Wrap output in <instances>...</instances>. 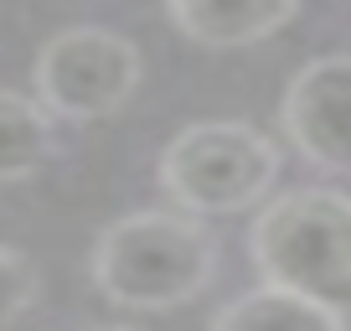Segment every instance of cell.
<instances>
[{
  "label": "cell",
  "mask_w": 351,
  "mask_h": 331,
  "mask_svg": "<svg viewBox=\"0 0 351 331\" xmlns=\"http://www.w3.org/2000/svg\"><path fill=\"white\" fill-rule=\"evenodd\" d=\"M93 285L124 310H181L217 275V238L186 207H150L93 238Z\"/></svg>",
  "instance_id": "6da1fadb"
},
{
  "label": "cell",
  "mask_w": 351,
  "mask_h": 331,
  "mask_svg": "<svg viewBox=\"0 0 351 331\" xmlns=\"http://www.w3.org/2000/svg\"><path fill=\"white\" fill-rule=\"evenodd\" d=\"M248 259L263 285L351 310V197L336 187L269 197L248 228Z\"/></svg>",
  "instance_id": "7a4b0ae2"
},
{
  "label": "cell",
  "mask_w": 351,
  "mask_h": 331,
  "mask_svg": "<svg viewBox=\"0 0 351 331\" xmlns=\"http://www.w3.org/2000/svg\"><path fill=\"white\" fill-rule=\"evenodd\" d=\"M155 176L171 207H186L197 218H228L269 202L279 181V145L243 119H202L160 150Z\"/></svg>",
  "instance_id": "3957f363"
},
{
  "label": "cell",
  "mask_w": 351,
  "mask_h": 331,
  "mask_svg": "<svg viewBox=\"0 0 351 331\" xmlns=\"http://www.w3.org/2000/svg\"><path fill=\"white\" fill-rule=\"evenodd\" d=\"M140 52L130 36L109 32V26H67V32L47 36L36 52L32 83L36 99L73 124H93L119 114L140 89Z\"/></svg>",
  "instance_id": "277c9868"
},
{
  "label": "cell",
  "mask_w": 351,
  "mask_h": 331,
  "mask_svg": "<svg viewBox=\"0 0 351 331\" xmlns=\"http://www.w3.org/2000/svg\"><path fill=\"white\" fill-rule=\"evenodd\" d=\"M289 145L330 176H351V57H315L279 99Z\"/></svg>",
  "instance_id": "5b68a950"
},
{
  "label": "cell",
  "mask_w": 351,
  "mask_h": 331,
  "mask_svg": "<svg viewBox=\"0 0 351 331\" xmlns=\"http://www.w3.org/2000/svg\"><path fill=\"white\" fill-rule=\"evenodd\" d=\"M176 32L212 52L258 47L295 21L300 0H165Z\"/></svg>",
  "instance_id": "8992f818"
},
{
  "label": "cell",
  "mask_w": 351,
  "mask_h": 331,
  "mask_svg": "<svg viewBox=\"0 0 351 331\" xmlns=\"http://www.w3.org/2000/svg\"><path fill=\"white\" fill-rule=\"evenodd\" d=\"M212 331H351V321L341 306H326L315 295H300L285 285H258L248 295L228 300L212 316Z\"/></svg>",
  "instance_id": "52a82bcc"
},
{
  "label": "cell",
  "mask_w": 351,
  "mask_h": 331,
  "mask_svg": "<svg viewBox=\"0 0 351 331\" xmlns=\"http://www.w3.org/2000/svg\"><path fill=\"white\" fill-rule=\"evenodd\" d=\"M52 124L57 114L36 93L0 89V187L42 171V161L52 155Z\"/></svg>",
  "instance_id": "ba28073f"
},
{
  "label": "cell",
  "mask_w": 351,
  "mask_h": 331,
  "mask_svg": "<svg viewBox=\"0 0 351 331\" xmlns=\"http://www.w3.org/2000/svg\"><path fill=\"white\" fill-rule=\"evenodd\" d=\"M36 290H42V279H36L32 259L0 243V331H5V326H16V321H21L26 310H32Z\"/></svg>",
  "instance_id": "9c48e42d"
},
{
  "label": "cell",
  "mask_w": 351,
  "mask_h": 331,
  "mask_svg": "<svg viewBox=\"0 0 351 331\" xmlns=\"http://www.w3.org/2000/svg\"><path fill=\"white\" fill-rule=\"evenodd\" d=\"M88 331H140V326H88Z\"/></svg>",
  "instance_id": "30bf717a"
}]
</instances>
